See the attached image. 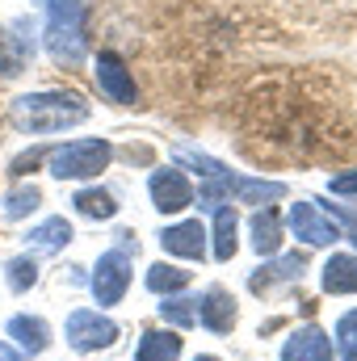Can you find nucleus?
<instances>
[{"instance_id":"obj_1","label":"nucleus","mask_w":357,"mask_h":361,"mask_svg":"<svg viewBox=\"0 0 357 361\" xmlns=\"http://www.w3.org/2000/svg\"><path fill=\"white\" fill-rule=\"evenodd\" d=\"M13 126L25 135H55L68 126H80L89 118V105L80 92H30L13 101Z\"/></svg>"},{"instance_id":"obj_4","label":"nucleus","mask_w":357,"mask_h":361,"mask_svg":"<svg viewBox=\"0 0 357 361\" xmlns=\"http://www.w3.org/2000/svg\"><path fill=\"white\" fill-rule=\"evenodd\" d=\"M131 257L135 252H126V248H109L105 257H97V269H92V294H97V302L101 307H114V302H122V294H126V286H131Z\"/></svg>"},{"instance_id":"obj_2","label":"nucleus","mask_w":357,"mask_h":361,"mask_svg":"<svg viewBox=\"0 0 357 361\" xmlns=\"http://www.w3.org/2000/svg\"><path fill=\"white\" fill-rule=\"evenodd\" d=\"M47 51L55 63L76 68L89 51L85 38V0H51L47 8Z\"/></svg>"},{"instance_id":"obj_18","label":"nucleus","mask_w":357,"mask_h":361,"mask_svg":"<svg viewBox=\"0 0 357 361\" xmlns=\"http://www.w3.org/2000/svg\"><path fill=\"white\" fill-rule=\"evenodd\" d=\"M25 240H30V248H38V252H59V248L72 240V223H68V219H47V223H38Z\"/></svg>"},{"instance_id":"obj_21","label":"nucleus","mask_w":357,"mask_h":361,"mask_svg":"<svg viewBox=\"0 0 357 361\" xmlns=\"http://www.w3.org/2000/svg\"><path fill=\"white\" fill-rule=\"evenodd\" d=\"M76 210H80L85 219H114V214H118L114 193H105V189H80V193H76Z\"/></svg>"},{"instance_id":"obj_19","label":"nucleus","mask_w":357,"mask_h":361,"mask_svg":"<svg viewBox=\"0 0 357 361\" xmlns=\"http://www.w3.org/2000/svg\"><path fill=\"white\" fill-rule=\"evenodd\" d=\"M181 357V336L177 332H143L139 341V361H177Z\"/></svg>"},{"instance_id":"obj_11","label":"nucleus","mask_w":357,"mask_h":361,"mask_svg":"<svg viewBox=\"0 0 357 361\" xmlns=\"http://www.w3.org/2000/svg\"><path fill=\"white\" fill-rule=\"evenodd\" d=\"M282 361H332V341L315 324H307L282 345Z\"/></svg>"},{"instance_id":"obj_5","label":"nucleus","mask_w":357,"mask_h":361,"mask_svg":"<svg viewBox=\"0 0 357 361\" xmlns=\"http://www.w3.org/2000/svg\"><path fill=\"white\" fill-rule=\"evenodd\" d=\"M118 341V324L109 315H97V311H72L68 315V345L76 353H97V349H109Z\"/></svg>"},{"instance_id":"obj_10","label":"nucleus","mask_w":357,"mask_h":361,"mask_svg":"<svg viewBox=\"0 0 357 361\" xmlns=\"http://www.w3.org/2000/svg\"><path fill=\"white\" fill-rule=\"evenodd\" d=\"M198 319L210 328V332H231L236 328V298L223 290V286H210L202 298H198Z\"/></svg>"},{"instance_id":"obj_15","label":"nucleus","mask_w":357,"mask_h":361,"mask_svg":"<svg viewBox=\"0 0 357 361\" xmlns=\"http://www.w3.org/2000/svg\"><path fill=\"white\" fill-rule=\"evenodd\" d=\"M253 248L261 257H277V248H282V214L273 206L253 214Z\"/></svg>"},{"instance_id":"obj_9","label":"nucleus","mask_w":357,"mask_h":361,"mask_svg":"<svg viewBox=\"0 0 357 361\" xmlns=\"http://www.w3.org/2000/svg\"><path fill=\"white\" fill-rule=\"evenodd\" d=\"M160 244H164V252L185 257V261H202L206 257V231H202L198 219H185L177 227H164L160 231Z\"/></svg>"},{"instance_id":"obj_13","label":"nucleus","mask_w":357,"mask_h":361,"mask_svg":"<svg viewBox=\"0 0 357 361\" xmlns=\"http://www.w3.org/2000/svg\"><path fill=\"white\" fill-rule=\"evenodd\" d=\"M8 341H17L21 353L38 357V353L51 345V328H47V319H38V315H13V319H8Z\"/></svg>"},{"instance_id":"obj_24","label":"nucleus","mask_w":357,"mask_h":361,"mask_svg":"<svg viewBox=\"0 0 357 361\" xmlns=\"http://www.w3.org/2000/svg\"><path fill=\"white\" fill-rule=\"evenodd\" d=\"M160 315H164L169 324H177V328H193V324H198V302H193V298H164Z\"/></svg>"},{"instance_id":"obj_20","label":"nucleus","mask_w":357,"mask_h":361,"mask_svg":"<svg viewBox=\"0 0 357 361\" xmlns=\"http://www.w3.org/2000/svg\"><path fill=\"white\" fill-rule=\"evenodd\" d=\"M38 202H42L38 185H17V189L4 193V219H25V214L38 210Z\"/></svg>"},{"instance_id":"obj_25","label":"nucleus","mask_w":357,"mask_h":361,"mask_svg":"<svg viewBox=\"0 0 357 361\" xmlns=\"http://www.w3.org/2000/svg\"><path fill=\"white\" fill-rule=\"evenodd\" d=\"M337 345H341V361H357V311H345L337 319Z\"/></svg>"},{"instance_id":"obj_8","label":"nucleus","mask_w":357,"mask_h":361,"mask_svg":"<svg viewBox=\"0 0 357 361\" xmlns=\"http://www.w3.org/2000/svg\"><path fill=\"white\" fill-rule=\"evenodd\" d=\"M152 202H156V210L160 214H181L189 202H193V185L185 173L177 169H160V173H152Z\"/></svg>"},{"instance_id":"obj_22","label":"nucleus","mask_w":357,"mask_h":361,"mask_svg":"<svg viewBox=\"0 0 357 361\" xmlns=\"http://www.w3.org/2000/svg\"><path fill=\"white\" fill-rule=\"evenodd\" d=\"M189 286V273L177 269V265H152L147 269V290H156V294H177V290H185Z\"/></svg>"},{"instance_id":"obj_14","label":"nucleus","mask_w":357,"mask_h":361,"mask_svg":"<svg viewBox=\"0 0 357 361\" xmlns=\"http://www.w3.org/2000/svg\"><path fill=\"white\" fill-rule=\"evenodd\" d=\"M30 51H34V30H30V21H17L13 34L0 38V72H4V76H17V72L25 68Z\"/></svg>"},{"instance_id":"obj_23","label":"nucleus","mask_w":357,"mask_h":361,"mask_svg":"<svg viewBox=\"0 0 357 361\" xmlns=\"http://www.w3.org/2000/svg\"><path fill=\"white\" fill-rule=\"evenodd\" d=\"M4 273H8V290H30L34 281H38V261L34 257H13L8 265H4Z\"/></svg>"},{"instance_id":"obj_3","label":"nucleus","mask_w":357,"mask_h":361,"mask_svg":"<svg viewBox=\"0 0 357 361\" xmlns=\"http://www.w3.org/2000/svg\"><path fill=\"white\" fill-rule=\"evenodd\" d=\"M114 147L105 139H76V143H63L51 152V173L59 180H85L97 177L105 164H109Z\"/></svg>"},{"instance_id":"obj_27","label":"nucleus","mask_w":357,"mask_h":361,"mask_svg":"<svg viewBox=\"0 0 357 361\" xmlns=\"http://www.w3.org/2000/svg\"><path fill=\"white\" fill-rule=\"evenodd\" d=\"M0 361H21V353H17L13 345H4V341H0Z\"/></svg>"},{"instance_id":"obj_28","label":"nucleus","mask_w":357,"mask_h":361,"mask_svg":"<svg viewBox=\"0 0 357 361\" xmlns=\"http://www.w3.org/2000/svg\"><path fill=\"white\" fill-rule=\"evenodd\" d=\"M193 361H219V357H193Z\"/></svg>"},{"instance_id":"obj_17","label":"nucleus","mask_w":357,"mask_h":361,"mask_svg":"<svg viewBox=\"0 0 357 361\" xmlns=\"http://www.w3.org/2000/svg\"><path fill=\"white\" fill-rule=\"evenodd\" d=\"M236 231H240V214L236 206H219L214 210V261H231L236 257Z\"/></svg>"},{"instance_id":"obj_16","label":"nucleus","mask_w":357,"mask_h":361,"mask_svg":"<svg viewBox=\"0 0 357 361\" xmlns=\"http://www.w3.org/2000/svg\"><path fill=\"white\" fill-rule=\"evenodd\" d=\"M324 290H328V294H357V257L337 252V257L324 265Z\"/></svg>"},{"instance_id":"obj_12","label":"nucleus","mask_w":357,"mask_h":361,"mask_svg":"<svg viewBox=\"0 0 357 361\" xmlns=\"http://www.w3.org/2000/svg\"><path fill=\"white\" fill-rule=\"evenodd\" d=\"M303 269H307V257H303V252L277 257L273 265H261V269L248 277V290H253V294H269L273 286H282V281H294V277H303Z\"/></svg>"},{"instance_id":"obj_7","label":"nucleus","mask_w":357,"mask_h":361,"mask_svg":"<svg viewBox=\"0 0 357 361\" xmlns=\"http://www.w3.org/2000/svg\"><path fill=\"white\" fill-rule=\"evenodd\" d=\"M97 89L105 92L109 101H118V105H131V101L139 97L131 68H126L122 55H114V51H101V55H97Z\"/></svg>"},{"instance_id":"obj_6","label":"nucleus","mask_w":357,"mask_h":361,"mask_svg":"<svg viewBox=\"0 0 357 361\" xmlns=\"http://www.w3.org/2000/svg\"><path fill=\"white\" fill-rule=\"evenodd\" d=\"M290 231H294L303 244H311V248H324V244L345 240V235H341V227H337L328 214H320V206H311V202L290 206Z\"/></svg>"},{"instance_id":"obj_26","label":"nucleus","mask_w":357,"mask_h":361,"mask_svg":"<svg viewBox=\"0 0 357 361\" xmlns=\"http://www.w3.org/2000/svg\"><path fill=\"white\" fill-rule=\"evenodd\" d=\"M337 197H357V173H341V177H332V185H328Z\"/></svg>"}]
</instances>
